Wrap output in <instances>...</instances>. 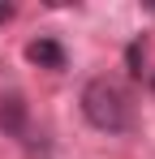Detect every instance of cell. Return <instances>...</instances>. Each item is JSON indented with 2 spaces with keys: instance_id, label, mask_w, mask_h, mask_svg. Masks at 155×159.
Returning a JSON list of instances; mask_svg holds the SVG:
<instances>
[{
  "instance_id": "6da1fadb",
  "label": "cell",
  "mask_w": 155,
  "mask_h": 159,
  "mask_svg": "<svg viewBox=\"0 0 155 159\" xmlns=\"http://www.w3.org/2000/svg\"><path fill=\"white\" fill-rule=\"evenodd\" d=\"M82 116L103 133H125L134 125V107H129L125 90L108 78H95L82 86Z\"/></svg>"
},
{
  "instance_id": "7a4b0ae2",
  "label": "cell",
  "mask_w": 155,
  "mask_h": 159,
  "mask_svg": "<svg viewBox=\"0 0 155 159\" xmlns=\"http://www.w3.org/2000/svg\"><path fill=\"white\" fill-rule=\"evenodd\" d=\"M26 60L39 69H65V48L56 39H35V43H26Z\"/></svg>"
},
{
  "instance_id": "277c9868",
  "label": "cell",
  "mask_w": 155,
  "mask_h": 159,
  "mask_svg": "<svg viewBox=\"0 0 155 159\" xmlns=\"http://www.w3.org/2000/svg\"><path fill=\"white\" fill-rule=\"evenodd\" d=\"M125 60H129V73H142V43H129Z\"/></svg>"
},
{
  "instance_id": "5b68a950",
  "label": "cell",
  "mask_w": 155,
  "mask_h": 159,
  "mask_svg": "<svg viewBox=\"0 0 155 159\" xmlns=\"http://www.w3.org/2000/svg\"><path fill=\"white\" fill-rule=\"evenodd\" d=\"M9 17H13V4H4V0H0V22H9Z\"/></svg>"
},
{
  "instance_id": "3957f363",
  "label": "cell",
  "mask_w": 155,
  "mask_h": 159,
  "mask_svg": "<svg viewBox=\"0 0 155 159\" xmlns=\"http://www.w3.org/2000/svg\"><path fill=\"white\" fill-rule=\"evenodd\" d=\"M0 129L4 133H22L26 129V103H22V95H0Z\"/></svg>"
}]
</instances>
